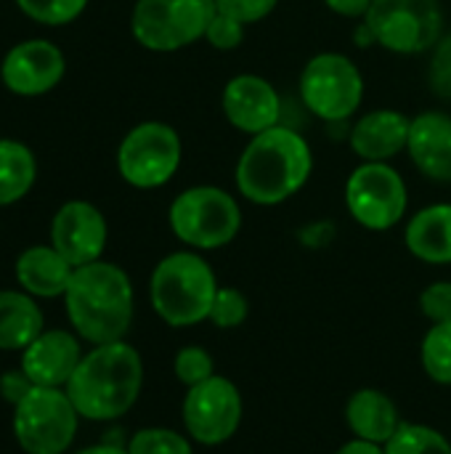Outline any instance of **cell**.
Segmentation results:
<instances>
[{
	"mask_svg": "<svg viewBox=\"0 0 451 454\" xmlns=\"http://www.w3.org/2000/svg\"><path fill=\"white\" fill-rule=\"evenodd\" d=\"M183 146L173 125L159 120L138 122L125 133L117 149V170L136 189H159L181 168Z\"/></svg>",
	"mask_w": 451,
	"mask_h": 454,
	"instance_id": "obj_9",
	"label": "cell"
},
{
	"mask_svg": "<svg viewBox=\"0 0 451 454\" xmlns=\"http://www.w3.org/2000/svg\"><path fill=\"white\" fill-rule=\"evenodd\" d=\"M276 5H279V0H215V8L221 13L242 21L245 27L268 19L276 11Z\"/></svg>",
	"mask_w": 451,
	"mask_h": 454,
	"instance_id": "obj_32",
	"label": "cell"
},
{
	"mask_svg": "<svg viewBox=\"0 0 451 454\" xmlns=\"http://www.w3.org/2000/svg\"><path fill=\"white\" fill-rule=\"evenodd\" d=\"M183 423L197 444L218 447L229 442L242 423V396L237 386L229 378L213 375L189 388L183 399Z\"/></svg>",
	"mask_w": 451,
	"mask_h": 454,
	"instance_id": "obj_12",
	"label": "cell"
},
{
	"mask_svg": "<svg viewBox=\"0 0 451 454\" xmlns=\"http://www.w3.org/2000/svg\"><path fill=\"white\" fill-rule=\"evenodd\" d=\"M16 5L32 21L45 27H64L85 11L88 0H16Z\"/></svg>",
	"mask_w": 451,
	"mask_h": 454,
	"instance_id": "obj_26",
	"label": "cell"
},
{
	"mask_svg": "<svg viewBox=\"0 0 451 454\" xmlns=\"http://www.w3.org/2000/svg\"><path fill=\"white\" fill-rule=\"evenodd\" d=\"M324 5L338 13V16H346V19H364L372 0H324Z\"/></svg>",
	"mask_w": 451,
	"mask_h": 454,
	"instance_id": "obj_36",
	"label": "cell"
},
{
	"mask_svg": "<svg viewBox=\"0 0 451 454\" xmlns=\"http://www.w3.org/2000/svg\"><path fill=\"white\" fill-rule=\"evenodd\" d=\"M423 367L431 380L451 386V322L433 325L423 340Z\"/></svg>",
	"mask_w": 451,
	"mask_h": 454,
	"instance_id": "obj_25",
	"label": "cell"
},
{
	"mask_svg": "<svg viewBox=\"0 0 451 454\" xmlns=\"http://www.w3.org/2000/svg\"><path fill=\"white\" fill-rule=\"evenodd\" d=\"M300 101L330 125L346 122L364 101V74L346 53H316L300 72Z\"/></svg>",
	"mask_w": 451,
	"mask_h": 454,
	"instance_id": "obj_6",
	"label": "cell"
},
{
	"mask_svg": "<svg viewBox=\"0 0 451 454\" xmlns=\"http://www.w3.org/2000/svg\"><path fill=\"white\" fill-rule=\"evenodd\" d=\"M77 454H128V450H122V447H117V444H96V447L80 450Z\"/></svg>",
	"mask_w": 451,
	"mask_h": 454,
	"instance_id": "obj_39",
	"label": "cell"
},
{
	"mask_svg": "<svg viewBox=\"0 0 451 454\" xmlns=\"http://www.w3.org/2000/svg\"><path fill=\"white\" fill-rule=\"evenodd\" d=\"M335 237V226L330 221H322V223H311L300 231V242H306L308 247H324L330 245Z\"/></svg>",
	"mask_w": 451,
	"mask_h": 454,
	"instance_id": "obj_35",
	"label": "cell"
},
{
	"mask_svg": "<svg viewBox=\"0 0 451 454\" xmlns=\"http://www.w3.org/2000/svg\"><path fill=\"white\" fill-rule=\"evenodd\" d=\"M221 104L229 125L247 136H258L268 128H276L282 117L279 90L260 74L231 77L223 88Z\"/></svg>",
	"mask_w": 451,
	"mask_h": 454,
	"instance_id": "obj_15",
	"label": "cell"
},
{
	"mask_svg": "<svg viewBox=\"0 0 451 454\" xmlns=\"http://www.w3.org/2000/svg\"><path fill=\"white\" fill-rule=\"evenodd\" d=\"M362 21L369 27L375 45L399 56L433 51L444 37L441 0H372Z\"/></svg>",
	"mask_w": 451,
	"mask_h": 454,
	"instance_id": "obj_7",
	"label": "cell"
},
{
	"mask_svg": "<svg viewBox=\"0 0 451 454\" xmlns=\"http://www.w3.org/2000/svg\"><path fill=\"white\" fill-rule=\"evenodd\" d=\"M335 454H385V450L380 444H372V442H364V439H354V442L343 444Z\"/></svg>",
	"mask_w": 451,
	"mask_h": 454,
	"instance_id": "obj_37",
	"label": "cell"
},
{
	"mask_svg": "<svg viewBox=\"0 0 451 454\" xmlns=\"http://www.w3.org/2000/svg\"><path fill=\"white\" fill-rule=\"evenodd\" d=\"M82 359L80 343L66 330H43L21 351V372L40 388H66Z\"/></svg>",
	"mask_w": 451,
	"mask_h": 454,
	"instance_id": "obj_16",
	"label": "cell"
},
{
	"mask_svg": "<svg viewBox=\"0 0 451 454\" xmlns=\"http://www.w3.org/2000/svg\"><path fill=\"white\" fill-rule=\"evenodd\" d=\"M428 82H431V90L444 98L451 101V32L444 35L433 51H431V64H428Z\"/></svg>",
	"mask_w": 451,
	"mask_h": 454,
	"instance_id": "obj_30",
	"label": "cell"
},
{
	"mask_svg": "<svg viewBox=\"0 0 451 454\" xmlns=\"http://www.w3.org/2000/svg\"><path fill=\"white\" fill-rule=\"evenodd\" d=\"M37 178V160L32 149L13 138H0V207L13 205L29 194Z\"/></svg>",
	"mask_w": 451,
	"mask_h": 454,
	"instance_id": "obj_23",
	"label": "cell"
},
{
	"mask_svg": "<svg viewBox=\"0 0 451 454\" xmlns=\"http://www.w3.org/2000/svg\"><path fill=\"white\" fill-rule=\"evenodd\" d=\"M144 383V364L125 340L104 343L88 351L66 383V396L85 420H117L125 415Z\"/></svg>",
	"mask_w": 451,
	"mask_h": 454,
	"instance_id": "obj_3",
	"label": "cell"
},
{
	"mask_svg": "<svg viewBox=\"0 0 451 454\" xmlns=\"http://www.w3.org/2000/svg\"><path fill=\"white\" fill-rule=\"evenodd\" d=\"M407 152L425 178L451 184V114L428 109L412 117Z\"/></svg>",
	"mask_w": 451,
	"mask_h": 454,
	"instance_id": "obj_18",
	"label": "cell"
},
{
	"mask_svg": "<svg viewBox=\"0 0 451 454\" xmlns=\"http://www.w3.org/2000/svg\"><path fill=\"white\" fill-rule=\"evenodd\" d=\"M346 420H348V428L356 434V439H364L380 447H385L401 426L396 404L383 391H375V388H362L348 399Z\"/></svg>",
	"mask_w": 451,
	"mask_h": 454,
	"instance_id": "obj_21",
	"label": "cell"
},
{
	"mask_svg": "<svg viewBox=\"0 0 451 454\" xmlns=\"http://www.w3.org/2000/svg\"><path fill=\"white\" fill-rule=\"evenodd\" d=\"M43 333V311L29 293L0 290V351H24Z\"/></svg>",
	"mask_w": 451,
	"mask_h": 454,
	"instance_id": "obj_22",
	"label": "cell"
},
{
	"mask_svg": "<svg viewBox=\"0 0 451 454\" xmlns=\"http://www.w3.org/2000/svg\"><path fill=\"white\" fill-rule=\"evenodd\" d=\"M74 266L53 247L35 245L16 261V279L32 298H58L66 293Z\"/></svg>",
	"mask_w": 451,
	"mask_h": 454,
	"instance_id": "obj_19",
	"label": "cell"
},
{
	"mask_svg": "<svg viewBox=\"0 0 451 454\" xmlns=\"http://www.w3.org/2000/svg\"><path fill=\"white\" fill-rule=\"evenodd\" d=\"M106 237L109 229L104 213L85 200L64 202L51 221V245L74 269L101 261Z\"/></svg>",
	"mask_w": 451,
	"mask_h": 454,
	"instance_id": "obj_13",
	"label": "cell"
},
{
	"mask_svg": "<svg viewBox=\"0 0 451 454\" xmlns=\"http://www.w3.org/2000/svg\"><path fill=\"white\" fill-rule=\"evenodd\" d=\"M77 410L66 391L35 386L13 412V434L27 454H64L77 434Z\"/></svg>",
	"mask_w": 451,
	"mask_h": 454,
	"instance_id": "obj_10",
	"label": "cell"
},
{
	"mask_svg": "<svg viewBox=\"0 0 451 454\" xmlns=\"http://www.w3.org/2000/svg\"><path fill=\"white\" fill-rule=\"evenodd\" d=\"M407 247L409 253L433 266L451 263V205L439 202L415 213L407 223Z\"/></svg>",
	"mask_w": 451,
	"mask_h": 454,
	"instance_id": "obj_20",
	"label": "cell"
},
{
	"mask_svg": "<svg viewBox=\"0 0 451 454\" xmlns=\"http://www.w3.org/2000/svg\"><path fill=\"white\" fill-rule=\"evenodd\" d=\"M215 13V0H136L130 32L154 53H173L202 40Z\"/></svg>",
	"mask_w": 451,
	"mask_h": 454,
	"instance_id": "obj_8",
	"label": "cell"
},
{
	"mask_svg": "<svg viewBox=\"0 0 451 454\" xmlns=\"http://www.w3.org/2000/svg\"><path fill=\"white\" fill-rule=\"evenodd\" d=\"M245 29H247V27H245L242 21L226 16V13H221V11L215 8L213 19H210V24H207V32H205V40H207L215 51H234V48L242 45Z\"/></svg>",
	"mask_w": 451,
	"mask_h": 454,
	"instance_id": "obj_31",
	"label": "cell"
},
{
	"mask_svg": "<svg viewBox=\"0 0 451 454\" xmlns=\"http://www.w3.org/2000/svg\"><path fill=\"white\" fill-rule=\"evenodd\" d=\"M354 37H356V45H359V48H369V45H375V37H372V32H369V27H367L364 21L356 27V35H354Z\"/></svg>",
	"mask_w": 451,
	"mask_h": 454,
	"instance_id": "obj_38",
	"label": "cell"
},
{
	"mask_svg": "<svg viewBox=\"0 0 451 454\" xmlns=\"http://www.w3.org/2000/svg\"><path fill=\"white\" fill-rule=\"evenodd\" d=\"M420 309L433 325L451 322V282H433L428 290H423Z\"/></svg>",
	"mask_w": 451,
	"mask_h": 454,
	"instance_id": "obj_33",
	"label": "cell"
},
{
	"mask_svg": "<svg viewBox=\"0 0 451 454\" xmlns=\"http://www.w3.org/2000/svg\"><path fill=\"white\" fill-rule=\"evenodd\" d=\"M167 221L183 245L194 250H218L237 239L242 207L226 189L205 184L181 192L167 210Z\"/></svg>",
	"mask_w": 451,
	"mask_h": 454,
	"instance_id": "obj_5",
	"label": "cell"
},
{
	"mask_svg": "<svg viewBox=\"0 0 451 454\" xmlns=\"http://www.w3.org/2000/svg\"><path fill=\"white\" fill-rule=\"evenodd\" d=\"M215 295V271L194 250L170 253L152 271L149 298L159 319L170 327H189L210 319Z\"/></svg>",
	"mask_w": 451,
	"mask_h": 454,
	"instance_id": "obj_4",
	"label": "cell"
},
{
	"mask_svg": "<svg viewBox=\"0 0 451 454\" xmlns=\"http://www.w3.org/2000/svg\"><path fill=\"white\" fill-rule=\"evenodd\" d=\"M35 388V383L19 370V372H5L3 378H0V394H3V399L8 402V404H19L29 391Z\"/></svg>",
	"mask_w": 451,
	"mask_h": 454,
	"instance_id": "obj_34",
	"label": "cell"
},
{
	"mask_svg": "<svg viewBox=\"0 0 451 454\" xmlns=\"http://www.w3.org/2000/svg\"><path fill=\"white\" fill-rule=\"evenodd\" d=\"M64 72V53L51 40H24L0 64L3 85L16 96H43L61 82Z\"/></svg>",
	"mask_w": 451,
	"mask_h": 454,
	"instance_id": "obj_14",
	"label": "cell"
},
{
	"mask_svg": "<svg viewBox=\"0 0 451 454\" xmlns=\"http://www.w3.org/2000/svg\"><path fill=\"white\" fill-rule=\"evenodd\" d=\"M128 454H191V444L170 428H144L130 439Z\"/></svg>",
	"mask_w": 451,
	"mask_h": 454,
	"instance_id": "obj_27",
	"label": "cell"
},
{
	"mask_svg": "<svg viewBox=\"0 0 451 454\" xmlns=\"http://www.w3.org/2000/svg\"><path fill=\"white\" fill-rule=\"evenodd\" d=\"M412 117L399 109H372L364 112L351 133V149L362 162H388L407 149Z\"/></svg>",
	"mask_w": 451,
	"mask_h": 454,
	"instance_id": "obj_17",
	"label": "cell"
},
{
	"mask_svg": "<svg viewBox=\"0 0 451 454\" xmlns=\"http://www.w3.org/2000/svg\"><path fill=\"white\" fill-rule=\"evenodd\" d=\"M383 450L385 454H451V444L428 426L401 423Z\"/></svg>",
	"mask_w": 451,
	"mask_h": 454,
	"instance_id": "obj_24",
	"label": "cell"
},
{
	"mask_svg": "<svg viewBox=\"0 0 451 454\" xmlns=\"http://www.w3.org/2000/svg\"><path fill=\"white\" fill-rule=\"evenodd\" d=\"M66 317L77 335L93 346L117 343L133 322L130 277L106 261L77 266L64 293Z\"/></svg>",
	"mask_w": 451,
	"mask_h": 454,
	"instance_id": "obj_2",
	"label": "cell"
},
{
	"mask_svg": "<svg viewBox=\"0 0 451 454\" xmlns=\"http://www.w3.org/2000/svg\"><path fill=\"white\" fill-rule=\"evenodd\" d=\"M314 152L308 141L284 125L250 136V144L237 160V192L260 207H274L292 200L311 178Z\"/></svg>",
	"mask_w": 451,
	"mask_h": 454,
	"instance_id": "obj_1",
	"label": "cell"
},
{
	"mask_svg": "<svg viewBox=\"0 0 451 454\" xmlns=\"http://www.w3.org/2000/svg\"><path fill=\"white\" fill-rule=\"evenodd\" d=\"M247 298L234 287H218V295L210 309V322L221 330H234L247 319Z\"/></svg>",
	"mask_w": 451,
	"mask_h": 454,
	"instance_id": "obj_29",
	"label": "cell"
},
{
	"mask_svg": "<svg viewBox=\"0 0 451 454\" xmlns=\"http://www.w3.org/2000/svg\"><path fill=\"white\" fill-rule=\"evenodd\" d=\"M346 207L359 226L388 231L407 215V181L388 162H362L346 181Z\"/></svg>",
	"mask_w": 451,
	"mask_h": 454,
	"instance_id": "obj_11",
	"label": "cell"
},
{
	"mask_svg": "<svg viewBox=\"0 0 451 454\" xmlns=\"http://www.w3.org/2000/svg\"><path fill=\"white\" fill-rule=\"evenodd\" d=\"M173 367H175V378L183 386H189V388H194V386H199V383H205V380H210L215 375L213 356L205 348H199V346L181 348Z\"/></svg>",
	"mask_w": 451,
	"mask_h": 454,
	"instance_id": "obj_28",
	"label": "cell"
}]
</instances>
